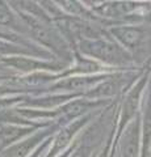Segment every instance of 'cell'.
<instances>
[{
    "instance_id": "cell-1",
    "label": "cell",
    "mask_w": 151,
    "mask_h": 157,
    "mask_svg": "<svg viewBox=\"0 0 151 157\" xmlns=\"http://www.w3.org/2000/svg\"><path fill=\"white\" fill-rule=\"evenodd\" d=\"M80 50L87 55L103 60L108 64H121L129 59V55L118 45L103 39H84L80 42Z\"/></svg>"
},
{
    "instance_id": "cell-2",
    "label": "cell",
    "mask_w": 151,
    "mask_h": 157,
    "mask_svg": "<svg viewBox=\"0 0 151 157\" xmlns=\"http://www.w3.org/2000/svg\"><path fill=\"white\" fill-rule=\"evenodd\" d=\"M145 81L146 77H142V80L138 81L137 84L133 86L128 96H126L125 104L122 106V113H121V119H120V127H118V132L121 134L124 130L125 124L128 123L129 121H131L135 115V111H137V107L139 104V98H141V93H142V89L145 86Z\"/></svg>"
},
{
    "instance_id": "cell-3",
    "label": "cell",
    "mask_w": 151,
    "mask_h": 157,
    "mask_svg": "<svg viewBox=\"0 0 151 157\" xmlns=\"http://www.w3.org/2000/svg\"><path fill=\"white\" fill-rule=\"evenodd\" d=\"M49 134H50L49 131H38L37 134L32 135L30 137H28V139L20 141V143L13 144L12 147H9L8 149H6L3 152L0 157H26L38 144L41 143V140L45 139Z\"/></svg>"
},
{
    "instance_id": "cell-4",
    "label": "cell",
    "mask_w": 151,
    "mask_h": 157,
    "mask_svg": "<svg viewBox=\"0 0 151 157\" xmlns=\"http://www.w3.org/2000/svg\"><path fill=\"white\" fill-rule=\"evenodd\" d=\"M85 121H87V118H83V119H80V121H76L74 124L67 126L66 128H63V130H61L59 132H58L55 139H54V144H53L47 157H54L55 155H58L59 152H62L63 149H65L66 147L70 144L71 137L74 136L76 134V131L85 123Z\"/></svg>"
},
{
    "instance_id": "cell-5",
    "label": "cell",
    "mask_w": 151,
    "mask_h": 157,
    "mask_svg": "<svg viewBox=\"0 0 151 157\" xmlns=\"http://www.w3.org/2000/svg\"><path fill=\"white\" fill-rule=\"evenodd\" d=\"M138 123L133 122L124 135L121 143V157H138Z\"/></svg>"
},
{
    "instance_id": "cell-6",
    "label": "cell",
    "mask_w": 151,
    "mask_h": 157,
    "mask_svg": "<svg viewBox=\"0 0 151 157\" xmlns=\"http://www.w3.org/2000/svg\"><path fill=\"white\" fill-rule=\"evenodd\" d=\"M110 33L126 47H135L142 39V32L135 26H117Z\"/></svg>"
},
{
    "instance_id": "cell-7",
    "label": "cell",
    "mask_w": 151,
    "mask_h": 157,
    "mask_svg": "<svg viewBox=\"0 0 151 157\" xmlns=\"http://www.w3.org/2000/svg\"><path fill=\"white\" fill-rule=\"evenodd\" d=\"M34 130V127H20V126H2L0 127V151L7 148L9 144L17 141L25 136L30 131Z\"/></svg>"
},
{
    "instance_id": "cell-8",
    "label": "cell",
    "mask_w": 151,
    "mask_h": 157,
    "mask_svg": "<svg viewBox=\"0 0 151 157\" xmlns=\"http://www.w3.org/2000/svg\"><path fill=\"white\" fill-rule=\"evenodd\" d=\"M103 80V76H75L66 78L65 81H59L55 84L54 88H62L67 90H80V89H88L91 85Z\"/></svg>"
},
{
    "instance_id": "cell-9",
    "label": "cell",
    "mask_w": 151,
    "mask_h": 157,
    "mask_svg": "<svg viewBox=\"0 0 151 157\" xmlns=\"http://www.w3.org/2000/svg\"><path fill=\"white\" fill-rule=\"evenodd\" d=\"M22 18L25 20L29 29H30L32 33H33V36H34L38 41L42 42L43 45H47V46H51V47L55 48V39L53 38L50 32H49L38 20L29 16V14H22Z\"/></svg>"
},
{
    "instance_id": "cell-10",
    "label": "cell",
    "mask_w": 151,
    "mask_h": 157,
    "mask_svg": "<svg viewBox=\"0 0 151 157\" xmlns=\"http://www.w3.org/2000/svg\"><path fill=\"white\" fill-rule=\"evenodd\" d=\"M4 62L8 66L13 68H17L20 71H34V70H46V68H55L51 63H42L34 60L32 58H24V56H12L9 59H4Z\"/></svg>"
},
{
    "instance_id": "cell-11",
    "label": "cell",
    "mask_w": 151,
    "mask_h": 157,
    "mask_svg": "<svg viewBox=\"0 0 151 157\" xmlns=\"http://www.w3.org/2000/svg\"><path fill=\"white\" fill-rule=\"evenodd\" d=\"M96 105H99V102H93V101H88V100H76L69 102L67 105H65L61 109V111L69 118H75L83 115L85 111H88L92 107H95Z\"/></svg>"
},
{
    "instance_id": "cell-12",
    "label": "cell",
    "mask_w": 151,
    "mask_h": 157,
    "mask_svg": "<svg viewBox=\"0 0 151 157\" xmlns=\"http://www.w3.org/2000/svg\"><path fill=\"white\" fill-rule=\"evenodd\" d=\"M151 143V101L145 110V126H143V153H146Z\"/></svg>"
},
{
    "instance_id": "cell-13",
    "label": "cell",
    "mask_w": 151,
    "mask_h": 157,
    "mask_svg": "<svg viewBox=\"0 0 151 157\" xmlns=\"http://www.w3.org/2000/svg\"><path fill=\"white\" fill-rule=\"evenodd\" d=\"M12 14L6 7H0V25H9L12 22Z\"/></svg>"
},
{
    "instance_id": "cell-14",
    "label": "cell",
    "mask_w": 151,
    "mask_h": 157,
    "mask_svg": "<svg viewBox=\"0 0 151 157\" xmlns=\"http://www.w3.org/2000/svg\"><path fill=\"white\" fill-rule=\"evenodd\" d=\"M17 52H21V50L16 48L11 43H7L0 39V54L2 55H4V54H17Z\"/></svg>"
},
{
    "instance_id": "cell-15",
    "label": "cell",
    "mask_w": 151,
    "mask_h": 157,
    "mask_svg": "<svg viewBox=\"0 0 151 157\" xmlns=\"http://www.w3.org/2000/svg\"><path fill=\"white\" fill-rule=\"evenodd\" d=\"M89 149L87 148V147H80L79 149H76L75 152H74V155H71V157H87L88 156V152Z\"/></svg>"
},
{
    "instance_id": "cell-16",
    "label": "cell",
    "mask_w": 151,
    "mask_h": 157,
    "mask_svg": "<svg viewBox=\"0 0 151 157\" xmlns=\"http://www.w3.org/2000/svg\"><path fill=\"white\" fill-rule=\"evenodd\" d=\"M17 101V98H9V100H0V111L4 110L6 107H9Z\"/></svg>"
},
{
    "instance_id": "cell-17",
    "label": "cell",
    "mask_w": 151,
    "mask_h": 157,
    "mask_svg": "<svg viewBox=\"0 0 151 157\" xmlns=\"http://www.w3.org/2000/svg\"><path fill=\"white\" fill-rule=\"evenodd\" d=\"M100 157H108V151H105V152H103V153L100 155Z\"/></svg>"
},
{
    "instance_id": "cell-18",
    "label": "cell",
    "mask_w": 151,
    "mask_h": 157,
    "mask_svg": "<svg viewBox=\"0 0 151 157\" xmlns=\"http://www.w3.org/2000/svg\"><path fill=\"white\" fill-rule=\"evenodd\" d=\"M149 66H150V67H151V60H150V64H149Z\"/></svg>"
}]
</instances>
